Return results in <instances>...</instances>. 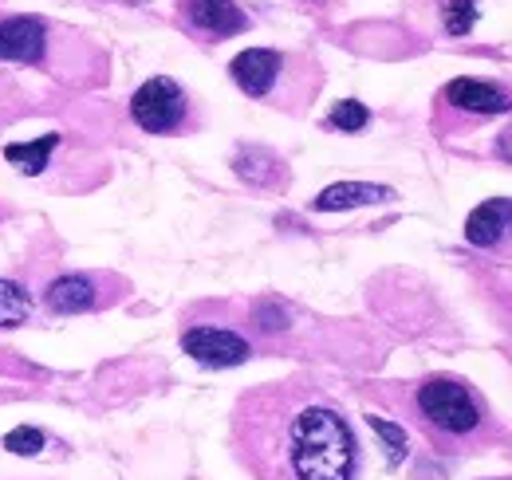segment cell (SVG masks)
Instances as JSON below:
<instances>
[{"instance_id":"obj_1","label":"cell","mask_w":512,"mask_h":480,"mask_svg":"<svg viewBox=\"0 0 512 480\" xmlns=\"http://www.w3.org/2000/svg\"><path fill=\"white\" fill-rule=\"evenodd\" d=\"M229 441L253 480H359L363 469L347 410L312 378L245 390L233 406Z\"/></svg>"},{"instance_id":"obj_2","label":"cell","mask_w":512,"mask_h":480,"mask_svg":"<svg viewBox=\"0 0 512 480\" xmlns=\"http://www.w3.org/2000/svg\"><path fill=\"white\" fill-rule=\"evenodd\" d=\"M386 398L402 406V414L438 453H481L501 437V421L493 418L485 394L457 374L398 382L386 390Z\"/></svg>"},{"instance_id":"obj_3","label":"cell","mask_w":512,"mask_h":480,"mask_svg":"<svg viewBox=\"0 0 512 480\" xmlns=\"http://www.w3.org/2000/svg\"><path fill=\"white\" fill-rule=\"evenodd\" d=\"M229 79L264 107L304 115L323 87V71L316 60L276 48H245L229 63Z\"/></svg>"},{"instance_id":"obj_4","label":"cell","mask_w":512,"mask_h":480,"mask_svg":"<svg viewBox=\"0 0 512 480\" xmlns=\"http://www.w3.org/2000/svg\"><path fill=\"white\" fill-rule=\"evenodd\" d=\"M60 28L40 20V16H28V12H16V16H0V63H16V67H44L60 79H75L79 75L71 71V63L60 56L64 48H71L79 36L67 32V40H56Z\"/></svg>"},{"instance_id":"obj_5","label":"cell","mask_w":512,"mask_h":480,"mask_svg":"<svg viewBox=\"0 0 512 480\" xmlns=\"http://www.w3.org/2000/svg\"><path fill=\"white\" fill-rule=\"evenodd\" d=\"M130 122L142 134H158V138H178L193 134L201 126V111L193 103V95L170 75H154L146 79L134 95H130Z\"/></svg>"},{"instance_id":"obj_6","label":"cell","mask_w":512,"mask_h":480,"mask_svg":"<svg viewBox=\"0 0 512 480\" xmlns=\"http://www.w3.org/2000/svg\"><path fill=\"white\" fill-rule=\"evenodd\" d=\"M512 111V91L489 79H453L434 99V130L438 134H461L477 122L497 119Z\"/></svg>"},{"instance_id":"obj_7","label":"cell","mask_w":512,"mask_h":480,"mask_svg":"<svg viewBox=\"0 0 512 480\" xmlns=\"http://www.w3.org/2000/svg\"><path fill=\"white\" fill-rule=\"evenodd\" d=\"M130 284L115 272H64L44 288V307L52 315H91L127 300Z\"/></svg>"},{"instance_id":"obj_8","label":"cell","mask_w":512,"mask_h":480,"mask_svg":"<svg viewBox=\"0 0 512 480\" xmlns=\"http://www.w3.org/2000/svg\"><path fill=\"white\" fill-rule=\"evenodd\" d=\"M178 28L197 44H221L249 32V16L237 0H178Z\"/></svg>"},{"instance_id":"obj_9","label":"cell","mask_w":512,"mask_h":480,"mask_svg":"<svg viewBox=\"0 0 512 480\" xmlns=\"http://www.w3.org/2000/svg\"><path fill=\"white\" fill-rule=\"evenodd\" d=\"M182 351L201 366L229 370V366L253 359V339L233 327H221V323H190L182 331Z\"/></svg>"},{"instance_id":"obj_10","label":"cell","mask_w":512,"mask_h":480,"mask_svg":"<svg viewBox=\"0 0 512 480\" xmlns=\"http://www.w3.org/2000/svg\"><path fill=\"white\" fill-rule=\"evenodd\" d=\"M465 240L481 252L512 256V197H489L465 217Z\"/></svg>"},{"instance_id":"obj_11","label":"cell","mask_w":512,"mask_h":480,"mask_svg":"<svg viewBox=\"0 0 512 480\" xmlns=\"http://www.w3.org/2000/svg\"><path fill=\"white\" fill-rule=\"evenodd\" d=\"M398 193L390 185H375V181H335L316 193L312 209L316 213H343V209H363V205H390Z\"/></svg>"},{"instance_id":"obj_12","label":"cell","mask_w":512,"mask_h":480,"mask_svg":"<svg viewBox=\"0 0 512 480\" xmlns=\"http://www.w3.org/2000/svg\"><path fill=\"white\" fill-rule=\"evenodd\" d=\"M233 170L249 189H284L288 185V166L276 150L268 146H237Z\"/></svg>"},{"instance_id":"obj_13","label":"cell","mask_w":512,"mask_h":480,"mask_svg":"<svg viewBox=\"0 0 512 480\" xmlns=\"http://www.w3.org/2000/svg\"><path fill=\"white\" fill-rule=\"evenodd\" d=\"M56 146H60V138H56V134H44V138H36V142H12V146H4V158H8L20 174L36 178V174L48 170V158H52Z\"/></svg>"},{"instance_id":"obj_14","label":"cell","mask_w":512,"mask_h":480,"mask_svg":"<svg viewBox=\"0 0 512 480\" xmlns=\"http://www.w3.org/2000/svg\"><path fill=\"white\" fill-rule=\"evenodd\" d=\"M32 319V296L16 280H0V331L24 327Z\"/></svg>"},{"instance_id":"obj_15","label":"cell","mask_w":512,"mask_h":480,"mask_svg":"<svg viewBox=\"0 0 512 480\" xmlns=\"http://www.w3.org/2000/svg\"><path fill=\"white\" fill-rule=\"evenodd\" d=\"M367 425H371V429H375V437L383 441L386 461H390V465L406 461V453H410V441H406V429H402L398 421H386V418H379V414H367Z\"/></svg>"},{"instance_id":"obj_16","label":"cell","mask_w":512,"mask_h":480,"mask_svg":"<svg viewBox=\"0 0 512 480\" xmlns=\"http://www.w3.org/2000/svg\"><path fill=\"white\" fill-rule=\"evenodd\" d=\"M327 126H331V130H339V134H359V130H367V126H371V111H367L359 99H343V103H335V107H331Z\"/></svg>"},{"instance_id":"obj_17","label":"cell","mask_w":512,"mask_h":480,"mask_svg":"<svg viewBox=\"0 0 512 480\" xmlns=\"http://www.w3.org/2000/svg\"><path fill=\"white\" fill-rule=\"evenodd\" d=\"M442 24L449 36H469L477 24V0H446L442 4Z\"/></svg>"},{"instance_id":"obj_18","label":"cell","mask_w":512,"mask_h":480,"mask_svg":"<svg viewBox=\"0 0 512 480\" xmlns=\"http://www.w3.org/2000/svg\"><path fill=\"white\" fill-rule=\"evenodd\" d=\"M44 445H48V437H44V429H36V425H16V429L4 433V449L16 453V457H36Z\"/></svg>"},{"instance_id":"obj_19","label":"cell","mask_w":512,"mask_h":480,"mask_svg":"<svg viewBox=\"0 0 512 480\" xmlns=\"http://www.w3.org/2000/svg\"><path fill=\"white\" fill-rule=\"evenodd\" d=\"M493 154H497L505 166H512V126H505V130L497 134V142H493Z\"/></svg>"},{"instance_id":"obj_20","label":"cell","mask_w":512,"mask_h":480,"mask_svg":"<svg viewBox=\"0 0 512 480\" xmlns=\"http://www.w3.org/2000/svg\"><path fill=\"white\" fill-rule=\"evenodd\" d=\"M123 4H130V8H146L150 0H123Z\"/></svg>"}]
</instances>
